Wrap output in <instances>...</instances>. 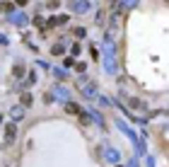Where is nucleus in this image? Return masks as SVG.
<instances>
[{
  "mask_svg": "<svg viewBox=\"0 0 169 167\" xmlns=\"http://www.w3.org/2000/svg\"><path fill=\"white\" fill-rule=\"evenodd\" d=\"M15 133H17V126H15V124H10V126H7V131H5V140H7V143H12V140H15Z\"/></svg>",
  "mask_w": 169,
  "mask_h": 167,
  "instance_id": "1",
  "label": "nucleus"
},
{
  "mask_svg": "<svg viewBox=\"0 0 169 167\" xmlns=\"http://www.w3.org/2000/svg\"><path fill=\"white\" fill-rule=\"evenodd\" d=\"M68 111H72V114H80V107H77V104H70V107H68Z\"/></svg>",
  "mask_w": 169,
  "mask_h": 167,
  "instance_id": "2",
  "label": "nucleus"
},
{
  "mask_svg": "<svg viewBox=\"0 0 169 167\" xmlns=\"http://www.w3.org/2000/svg\"><path fill=\"white\" fill-rule=\"evenodd\" d=\"M22 104H32V97L29 95H22Z\"/></svg>",
  "mask_w": 169,
  "mask_h": 167,
  "instance_id": "3",
  "label": "nucleus"
}]
</instances>
